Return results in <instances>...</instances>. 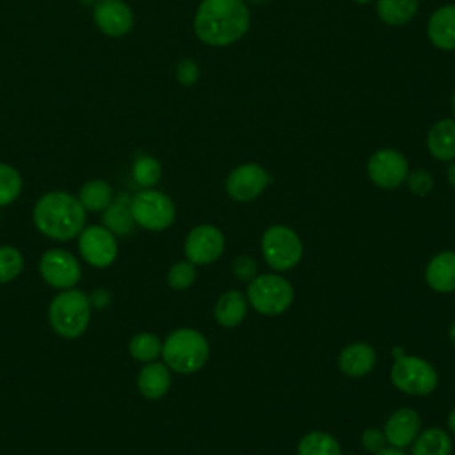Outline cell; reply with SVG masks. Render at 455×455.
<instances>
[{
    "label": "cell",
    "mask_w": 455,
    "mask_h": 455,
    "mask_svg": "<svg viewBox=\"0 0 455 455\" xmlns=\"http://www.w3.org/2000/svg\"><path fill=\"white\" fill-rule=\"evenodd\" d=\"M251 25L245 0H201L194 14V32L208 46H229Z\"/></svg>",
    "instance_id": "1"
},
{
    "label": "cell",
    "mask_w": 455,
    "mask_h": 455,
    "mask_svg": "<svg viewBox=\"0 0 455 455\" xmlns=\"http://www.w3.org/2000/svg\"><path fill=\"white\" fill-rule=\"evenodd\" d=\"M85 217L87 212L78 197L64 190L43 194L32 210L37 231L57 242H68L78 236L85 228Z\"/></svg>",
    "instance_id": "2"
},
{
    "label": "cell",
    "mask_w": 455,
    "mask_h": 455,
    "mask_svg": "<svg viewBox=\"0 0 455 455\" xmlns=\"http://www.w3.org/2000/svg\"><path fill=\"white\" fill-rule=\"evenodd\" d=\"M160 355L171 371L190 375L206 364L210 357V343L197 329L180 327L167 334Z\"/></svg>",
    "instance_id": "3"
},
{
    "label": "cell",
    "mask_w": 455,
    "mask_h": 455,
    "mask_svg": "<svg viewBox=\"0 0 455 455\" xmlns=\"http://www.w3.org/2000/svg\"><path fill=\"white\" fill-rule=\"evenodd\" d=\"M48 320L55 334L66 339L80 338L89 327L91 302L82 290H60L50 302Z\"/></svg>",
    "instance_id": "4"
},
{
    "label": "cell",
    "mask_w": 455,
    "mask_h": 455,
    "mask_svg": "<svg viewBox=\"0 0 455 455\" xmlns=\"http://www.w3.org/2000/svg\"><path fill=\"white\" fill-rule=\"evenodd\" d=\"M245 297L249 306L265 316H277L284 313L295 297L291 283L275 274H258L252 281L247 283Z\"/></svg>",
    "instance_id": "5"
},
{
    "label": "cell",
    "mask_w": 455,
    "mask_h": 455,
    "mask_svg": "<svg viewBox=\"0 0 455 455\" xmlns=\"http://www.w3.org/2000/svg\"><path fill=\"white\" fill-rule=\"evenodd\" d=\"M393 386L409 396H427L435 391L439 373L430 361L419 355L402 354L395 357L389 371Z\"/></svg>",
    "instance_id": "6"
},
{
    "label": "cell",
    "mask_w": 455,
    "mask_h": 455,
    "mask_svg": "<svg viewBox=\"0 0 455 455\" xmlns=\"http://www.w3.org/2000/svg\"><path fill=\"white\" fill-rule=\"evenodd\" d=\"M263 261L275 272L295 268L304 254L302 240L295 229L284 224H272L261 235Z\"/></svg>",
    "instance_id": "7"
},
{
    "label": "cell",
    "mask_w": 455,
    "mask_h": 455,
    "mask_svg": "<svg viewBox=\"0 0 455 455\" xmlns=\"http://www.w3.org/2000/svg\"><path fill=\"white\" fill-rule=\"evenodd\" d=\"M130 212L133 222L148 231L167 229L176 217L172 199L155 188H142L130 199Z\"/></svg>",
    "instance_id": "8"
},
{
    "label": "cell",
    "mask_w": 455,
    "mask_h": 455,
    "mask_svg": "<svg viewBox=\"0 0 455 455\" xmlns=\"http://www.w3.org/2000/svg\"><path fill=\"white\" fill-rule=\"evenodd\" d=\"M366 174L375 187L382 190H393L405 183V178L409 174V164L400 151L382 148L370 155L366 162Z\"/></svg>",
    "instance_id": "9"
},
{
    "label": "cell",
    "mask_w": 455,
    "mask_h": 455,
    "mask_svg": "<svg viewBox=\"0 0 455 455\" xmlns=\"http://www.w3.org/2000/svg\"><path fill=\"white\" fill-rule=\"evenodd\" d=\"M270 183V174L265 167L254 162L240 164L228 174L224 181L226 194L236 203H249L259 197Z\"/></svg>",
    "instance_id": "10"
},
{
    "label": "cell",
    "mask_w": 455,
    "mask_h": 455,
    "mask_svg": "<svg viewBox=\"0 0 455 455\" xmlns=\"http://www.w3.org/2000/svg\"><path fill=\"white\" fill-rule=\"evenodd\" d=\"M226 247V238L222 231L213 224H199L192 228L185 238L183 252L185 259L197 265L215 263Z\"/></svg>",
    "instance_id": "11"
},
{
    "label": "cell",
    "mask_w": 455,
    "mask_h": 455,
    "mask_svg": "<svg viewBox=\"0 0 455 455\" xmlns=\"http://www.w3.org/2000/svg\"><path fill=\"white\" fill-rule=\"evenodd\" d=\"M80 256L94 268H107L117 258V240L105 226H87L78 235Z\"/></svg>",
    "instance_id": "12"
},
{
    "label": "cell",
    "mask_w": 455,
    "mask_h": 455,
    "mask_svg": "<svg viewBox=\"0 0 455 455\" xmlns=\"http://www.w3.org/2000/svg\"><path fill=\"white\" fill-rule=\"evenodd\" d=\"M39 274L52 288L68 290L80 281L82 267L69 251L48 249L39 259Z\"/></svg>",
    "instance_id": "13"
},
{
    "label": "cell",
    "mask_w": 455,
    "mask_h": 455,
    "mask_svg": "<svg viewBox=\"0 0 455 455\" xmlns=\"http://www.w3.org/2000/svg\"><path fill=\"white\" fill-rule=\"evenodd\" d=\"M96 28L108 37H123L133 28V11L124 0H98L92 5Z\"/></svg>",
    "instance_id": "14"
},
{
    "label": "cell",
    "mask_w": 455,
    "mask_h": 455,
    "mask_svg": "<svg viewBox=\"0 0 455 455\" xmlns=\"http://www.w3.org/2000/svg\"><path fill=\"white\" fill-rule=\"evenodd\" d=\"M382 432L386 435L387 446L405 450L412 444L416 435L421 432V418L419 412L411 407H400L393 411L384 427Z\"/></svg>",
    "instance_id": "15"
},
{
    "label": "cell",
    "mask_w": 455,
    "mask_h": 455,
    "mask_svg": "<svg viewBox=\"0 0 455 455\" xmlns=\"http://www.w3.org/2000/svg\"><path fill=\"white\" fill-rule=\"evenodd\" d=\"M377 363L375 348L366 341H354L341 348L338 355V368L345 377L361 379L366 377Z\"/></svg>",
    "instance_id": "16"
},
{
    "label": "cell",
    "mask_w": 455,
    "mask_h": 455,
    "mask_svg": "<svg viewBox=\"0 0 455 455\" xmlns=\"http://www.w3.org/2000/svg\"><path fill=\"white\" fill-rule=\"evenodd\" d=\"M425 283L435 293L455 291V251H441L428 259Z\"/></svg>",
    "instance_id": "17"
},
{
    "label": "cell",
    "mask_w": 455,
    "mask_h": 455,
    "mask_svg": "<svg viewBox=\"0 0 455 455\" xmlns=\"http://www.w3.org/2000/svg\"><path fill=\"white\" fill-rule=\"evenodd\" d=\"M427 37L443 52L455 50V4L443 5L430 14L427 23Z\"/></svg>",
    "instance_id": "18"
},
{
    "label": "cell",
    "mask_w": 455,
    "mask_h": 455,
    "mask_svg": "<svg viewBox=\"0 0 455 455\" xmlns=\"http://www.w3.org/2000/svg\"><path fill=\"white\" fill-rule=\"evenodd\" d=\"M171 384H172L171 370L164 361L144 363V366L137 375V389L148 400H158L165 396L167 391L171 389Z\"/></svg>",
    "instance_id": "19"
},
{
    "label": "cell",
    "mask_w": 455,
    "mask_h": 455,
    "mask_svg": "<svg viewBox=\"0 0 455 455\" xmlns=\"http://www.w3.org/2000/svg\"><path fill=\"white\" fill-rule=\"evenodd\" d=\"M249 302L245 293L238 290H226L213 306V318L219 325L231 329L240 325L247 316Z\"/></svg>",
    "instance_id": "20"
},
{
    "label": "cell",
    "mask_w": 455,
    "mask_h": 455,
    "mask_svg": "<svg viewBox=\"0 0 455 455\" xmlns=\"http://www.w3.org/2000/svg\"><path fill=\"white\" fill-rule=\"evenodd\" d=\"M428 153L439 162L455 160V119L435 121L427 133Z\"/></svg>",
    "instance_id": "21"
},
{
    "label": "cell",
    "mask_w": 455,
    "mask_h": 455,
    "mask_svg": "<svg viewBox=\"0 0 455 455\" xmlns=\"http://www.w3.org/2000/svg\"><path fill=\"white\" fill-rule=\"evenodd\" d=\"M453 444L448 430L428 427L421 430L411 444V455H451Z\"/></svg>",
    "instance_id": "22"
},
{
    "label": "cell",
    "mask_w": 455,
    "mask_h": 455,
    "mask_svg": "<svg viewBox=\"0 0 455 455\" xmlns=\"http://www.w3.org/2000/svg\"><path fill=\"white\" fill-rule=\"evenodd\" d=\"M419 0H377L375 11L382 23L389 27L407 25L418 12Z\"/></svg>",
    "instance_id": "23"
},
{
    "label": "cell",
    "mask_w": 455,
    "mask_h": 455,
    "mask_svg": "<svg viewBox=\"0 0 455 455\" xmlns=\"http://www.w3.org/2000/svg\"><path fill=\"white\" fill-rule=\"evenodd\" d=\"M78 201L85 208V212H103L114 201V190L105 180H91L85 181L78 190Z\"/></svg>",
    "instance_id": "24"
},
{
    "label": "cell",
    "mask_w": 455,
    "mask_h": 455,
    "mask_svg": "<svg viewBox=\"0 0 455 455\" xmlns=\"http://www.w3.org/2000/svg\"><path fill=\"white\" fill-rule=\"evenodd\" d=\"M297 455H343L339 441L325 430H311L299 439Z\"/></svg>",
    "instance_id": "25"
},
{
    "label": "cell",
    "mask_w": 455,
    "mask_h": 455,
    "mask_svg": "<svg viewBox=\"0 0 455 455\" xmlns=\"http://www.w3.org/2000/svg\"><path fill=\"white\" fill-rule=\"evenodd\" d=\"M103 226L117 236H126L128 233H132L135 222L130 212V201L126 197L114 199L103 210Z\"/></svg>",
    "instance_id": "26"
},
{
    "label": "cell",
    "mask_w": 455,
    "mask_h": 455,
    "mask_svg": "<svg viewBox=\"0 0 455 455\" xmlns=\"http://www.w3.org/2000/svg\"><path fill=\"white\" fill-rule=\"evenodd\" d=\"M128 352L139 363H151L162 354V341L156 334L142 331L133 334L128 343Z\"/></svg>",
    "instance_id": "27"
},
{
    "label": "cell",
    "mask_w": 455,
    "mask_h": 455,
    "mask_svg": "<svg viewBox=\"0 0 455 455\" xmlns=\"http://www.w3.org/2000/svg\"><path fill=\"white\" fill-rule=\"evenodd\" d=\"M23 188L21 174L11 164L0 162V208L12 204Z\"/></svg>",
    "instance_id": "28"
},
{
    "label": "cell",
    "mask_w": 455,
    "mask_h": 455,
    "mask_svg": "<svg viewBox=\"0 0 455 455\" xmlns=\"http://www.w3.org/2000/svg\"><path fill=\"white\" fill-rule=\"evenodd\" d=\"M132 176L135 183L140 185L142 188H151L162 178V165L155 156L140 155L135 158L132 165Z\"/></svg>",
    "instance_id": "29"
},
{
    "label": "cell",
    "mask_w": 455,
    "mask_h": 455,
    "mask_svg": "<svg viewBox=\"0 0 455 455\" xmlns=\"http://www.w3.org/2000/svg\"><path fill=\"white\" fill-rule=\"evenodd\" d=\"M23 270V256L12 245H0V284L14 281Z\"/></svg>",
    "instance_id": "30"
},
{
    "label": "cell",
    "mask_w": 455,
    "mask_h": 455,
    "mask_svg": "<svg viewBox=\"0 0 455 455\" xmlns=\"http://www.w3.org/2000/svg\"><path fill=\"white\" fill-rule=\"evenodd\" d=\"M169 288L176 290V291H183L188 290L194 281H196V265L190 263L188 259H181L176 261L174 265H171V268L167 270V277H165Z\"/></svg>",
    "instance_id": "31"
},
{
    "label": "cell",
    "mask_w": 455,
    "mask_h": 455,
    "mask_svg": "<svg viewBox=\"0 0 455 455\" xmlns=\"http://www.w3.org/2000/svg\"><path fill=\"white\" fill-rule=\"evenodd\" d=\"M405 183H407V188L411 194L423 197L432 192L434 176L427 169H414V171H409Z\"/></svg>",
    "instance_id": "32"
},
{
    "label": "cell",
    "mask_w": 455,
    "mask_h": 455,
    "mask_svg": "<svg viewBox=\"0 0 455 455\" xmlns=\"http://www.w3.org/2000/svg\"><path fill=\"white\" fill-rule=\"evenodd\" d=\"M231 270L240 281L249 283L258 275V263L254 258L240 254L231 261Z\"/></svg>",
    "instance_id": "33"
},
{
    "label": "cell",
    "mask_w": 455,
    "mask_h": 455,
    "mask_svg": "<svg viewBox=\"0 0 455 455\" xmlns=\"http://www.w3.org/2000/svg\"><path fill=\"white\" fill-rule=\"evenodd\" d=\"M174 75H176V80H178L183 87H190V85H194V84L199 80V66H197V62L192 60V59H181V60L176 64Z\"/></svg>",
    "instance_id": "34"
},
{
    "label": "cell",
    "mask_w": 455,
    "mask_h": 455,
    "mask_svg": "<svg viewBox=\"0 0 455 455\" xmlns=\"http://www.w3.org/2000/svg\"><path fill=\"white\" fill-rule=\"evenodd\" d=\"M361 444L371 455V453H377V451L384 450L387 446V441H386V435H384L382 428L368 427L361 432Z\"/></svg>",
    "instance_id": "35"
},
{
    "label": "cell",
    "mask_w": 455,
    "mask_h": 455,
    "mask_svg": "<svg viewBox=\"0 0 455 455\" xmlns=\"http://www.w3.org/2000/svg\"><path fill=\"white\" fill-rule=\"evenodd\" d=\"M89 302H91V307H98V309H103L108 306L110 302V295L105 288H100V290H94L92 295H89Z\"/></svg>",
    "instance_id": "36"
},
{
    "label": "cell",
    "mask_w": 455,
    "mask_h": 455,
    "mask_svg": "<svg viewBox=\"0 0 455 455\" xmlns=\"http://www.w3.org/2000/svg\"><path fill=\"white\" fill-rule=\"evenodd\" d=\"M446 427H448V432L455 435V407H451L446 416Z\"/></svg>",
    "instance_id": "37"
},
{
    "label": "cell",
    "mask_w": 455,
    "mask_h": 455,
    "mask_svg": "<svg viewBox=\"0 0 455 455\" xmlns=\"http://www.w3.org/2000/svg\"><path fill=\"white\" fill-rule=\"evenodd\" d=\"M371 455H407L403 450H398V448H393V446H386L384 450L377 451V453H371Z\"/></svg>",
    "instance_id": "38"
},
{
    "label": "cell",
    "mask_w": 455,
    "mask_h": 455,
    "mask_svg": "<svg viewBox=\"0 0 455 455\" xmlns=\"http://www.w3.org/2000/svg\"><path fill=\"white\" fill-rule=\"evenodd\" d=\"M446 178H448V183L455 188V160L450 162V165L446 169Z\"/></svg>",
    "instance_id": "39"
},
{
    "label": "cell",
    "mask_w": 455,
    "mask_h": 455,
    "mask_svg": "<svg viewBox=\"0 0 455 455\" xmlns=\"http://www.w3.org/2000/svg\"><path fill=\"white\" fill-rule=\"evenodd\" d=\"M448 339H450V343L455 347V320H451V323H450V327H448Z\"/></svg>",
    "instance_id": "40"
},
{
    "label": "cell",
    "mask_w": 455,
    "mask_h": 455,
    "mask_svg": "<svg viewBox=\"0 0 455 455\" xmlns=\"http://www.w3.org/2000/svg\"><path fill=\"white\" fill-rule=\"evenodd\" d=\"M82 5H94L98 0H78Z\"/></svg>",
    "instance_id": "41"
},
{
    "label": "cell",
    "mask_w": 455,
    "mask_h": 455,
    "mask_svg": "<svg viewBox=\"0 0 455 455\" xmlns=\"http://www.w3.org/2000/svg\"><path fill=\"white\" fill-rule=\"evenodd\" d=\"M354 2H355V4H370L371 0H354Z\"/></svg>",
    "instance_id": "42"
},
{
    "label": "cell",
    "mask_w": 455,
    "mask_h": 455,
    "mask_svg": "<svg viewBox=\"0 0 455 455\" xmlns=\"http://www.w3.org/2000/svg\"><path fill=\"white\" fill-rule=\"evenodd\" d=\"M451 108H453V114H455V92H453V98H451Z\"/></svg>",
    "instance_id": "43"
},
{
    "label": "cell",
    "mask_w": 455,
    "mask_h": 455,
    "mask_svg": "<svg viewBox=\"0 0 455 455\" xmlns=\"http://www.w3.org/2000/svg\"><path fill=\"white\" fill-rule=\"evenodd\" d=\"M249 2H254V4H259V2H267V0H249Z\"/></svg>",
    "instance_id": "44"
},
{
    "label": "cell",
    "mask_w": 455,
    "mask_h": 455,
    "mask_svg": "<svg viewBox=\"0 0 455 455\" xmlns=\"http://www.w3.org/2000/svg\"><path fill=\"white\" fill-rule=\"evenodd\" d=\"M348 455H354V453H348Z\"/></svg>",
    "instance_id": "45"
},
{
    "label": "cell",
    "mask_w": 455,
    "mask_h": 455,
    "mask_svg": "<svg viewBox=\"0 0 455 455\" xmlns=\"http://www.w3.org/2000/svg\"><path fill=\"white\" fill-rule=\"evenodd\" d=\"M451 455H455V451H453V453H451Z\"/></svg>",
    "instance_id": "46"
}]
</instances>
